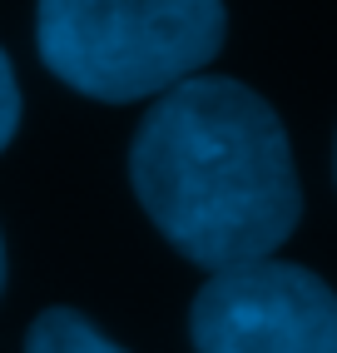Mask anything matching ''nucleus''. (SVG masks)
<instances>
[{
	"label": "nucleus",
	"instance_id": "f257e3e1",
	"mask_svg": "<svg viewBox=\"0 0 337 353\" xmlns=\"http://www.w3.org/2000/svg\"><path fill=\"white\" fill-rule=\"evenodd\" d=\"M129 179L164 239L213 274L273 259L303 219L283 120L219 75H188L159 95L134 130Z\"/></svg>",
	"mask_w": 337,
	"mask_h": 353
},
{
	"label": "nucleus",
	"instance_id": "f03ea898",
	"mask_svg": "<svg viewBox=\"0 0 337 353\" xmlns=\"http://www.w3.org/2000/svg\"><path fill=\"white\" fill-rule=\"evenodd\" d=\"M224 0H40L35 45L69 90L129 105L184 85L224 50Z\"/></svg>",
	"mask_w": 337,
	"mask_h": 353
},
{
	"label": "nucleus",
	"instance_id": "7ed1b4c3",
	"mask_svg": "<svg viewBox=\"0 0 337 353\" xmlns=\"http://www.w3.org/2000/svg\"><path fill=\"white\" fill-rule=\"evenodd\" d=\"M188 334L199 353H337V294L303 264L253 259L199 289Z\"/></svg>",
	"mask_w": 337,
	"mask_h": 353
},
{
	"label": "nucleus",
	"instance_id": "20e7f679",
	"mask_svg": "<svg viewBox=\"0 0 337 353\" xmlns=\"http://www.w3.org/2000/svg\"><path fill=\"white\" fill-rule=\"evenodd\" d=\"M25 353H124V348L105 339L80 309H45L25 334Z\"/></svg>",
	"mask_w": 337,
	"mask_h": 353
},
{
	"label": "nucleus",
	"instance_id": "39448f33",
	"mask_svg": "<svg viewBox=\"0 0 337 353\" xmlns=\"http://www.w3.org/2000/svg\"><path fill=\"white\" fill-rule=\"evenodd\" d=\"M15 125H20V85H15L10 55L0 50V150L15 139Z\"/></svg>",
	"mask_w": 337,
	"mask_h": 353
},
{
	"label": "nucleus",
	"instance_id": "423d86ee",
	"mask_svg": "<svg viewBox=\"0 0 337 353\" xmlns=\"http://www.w3.org/2000/svg\"><path fill=\"white\" fill-rule=\"evenodd\" d=\"M0 289H6V239H0Z\"/></svg>",
	"mask_w": 337,
	"mask_h": 353
}]
</instances>
